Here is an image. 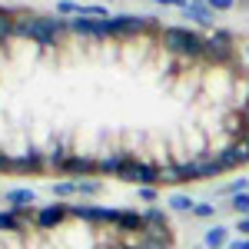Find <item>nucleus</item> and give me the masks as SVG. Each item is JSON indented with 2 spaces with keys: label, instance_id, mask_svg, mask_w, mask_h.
I'll use <instances>...</instances> for the list:
<instances>
[{
  "label": "nucleus",
  "instance_id": "nucleus-9",
  "mask_svg": "<svg viewBox=\"0 0 249 249\" xmlns=\"http://www.w3.org/2000/svg\"><path fill=\"white\" fill-rule=\"evenodd\" d=\"M203 246L206 249H226L230 246V230H226V226H213V230H206Z\"/></svg>",
  "mask_w": 249,
  "mask_h": 249
},
{
  "label": "nucleus",
  "instance_id": "nucleus-10",
  "mask_svg": "<svg viewBox=\"0 0 249 249\" xmlns=\"http://www.w3.org/2000/svg\"><path fill=\"white\" fill-rule=\"evenodd\" d=\"M183 14H186V20L199 23V27H213V10L206 7V3H190Z\"/></svg>",
  "mask_w": 249,
  "mask_h": 249
},
{
  "label": "nucleus",
  "instance_id": "nucleus-5",
  "mask_svg": "<svg viewBox=\"0 0 249 249\" xmlns=\"http://www.w3.org/2000/svg\"><path fill=\"white\" fill-rule=\"evenodd\" d=\"M67 216H70V206H67V203H53V206H40L37 216H34V223H37L40 230H53Z\"/></svg>",
  "mask_w": 249,
  "mask_h": 249
},
{
  "label": "nucleus",
  "instance_id": "nucleus-20",
  "mask_svg": "<svg viewBox=\"0 0 249 249\" xmlns=\"http://www.w3.org/2000/svg\"><path fill=\"white\" fill-rule=\"evenodd\" d=\"M193 216H199V219H213V216H216V206H213V203H196V206H193Z\"/></svg>",
  "mask_w": 249,
  "mask_h": 249
},
{
  "label": "nucleus",
  "instance_id": "nucleus-11",
  "mask_svg": "<svg viewBox=\"0 0 249 249\" xmlns=\"http://www.w3.org/2000/svg\"><path fill=\"white\" fill-rule=\"evenodd\" d=\"M70 34L87 37V40H96V20H90V17H73V20H70Z\"/></svg>",
  "mask_w": 249,
  "mask_h": 249
},
{
  "label": "nucleus",
  "instance_id": "nucleus-16",
  "mask_svg": "<svg viewBox=\"0 0 249 249\" xmlns=\"http://www.w3.org/2000/svg\"><path fill=\"white\" fill-rule=\"evenodd\" d=\"M170 206L179 213H193V206H196V199H190V196H183V193H176V196H170Z\"/></svg>",
  "mask_w": 249,
  "mask_h": 249
},
{
  "label": "nucleus",
  "instance_id": "nucleus-25",
  "mask_svg": "<svg viewBox=\"0 0 249 249\" xmlns=\"http://www.w3.org/2000/svg\"><path fill=\"white\" fill-rule=\"evenodd\" d=\"M236 143H243V146H246V153H249V130H246V133H239V136H236Z\"/></svg>",
  "mask_w": 249,
  "mask_h": 249
},
{
  "label": "nucleus",
  "instance_id": "nucleus-22",
  "mask_svg": "<svg viewBox=\"0 0 249 249\" xmlns=\"http://www.w3.org/2000/svg\"><path fill=\"white\" fill-rule=\"evenodd\" d=\"M140 199H143V203H153L156 199V186H140Z\"/></svg>",
  "mask_w": 249,
  "mask_h": 249
},
{
  "label": "nucleus",
  "instance_id": "nucleus-1",
  "mask_svg": "<svg viewBox=\"0 0 249 249\" xmlns=\"http://www.w3.org/2000/svg\"><path fill=\"white\" fill-rule=\"evenodd\" d=\"M70 34V20L53 14V17H40V14H17L14 20V37L34 40L43 50H53L60 47V40Z\"/></svg>",
  "mask_w": 249,
  "mask_h": 249
},
{
  "label": "nucleus",
  "instance_id": "nucleus-13",
  "mask_svg": "<svg viewBox=\"0 0 249 249\" xmlns=\"http://www.w3.org/2000/svg\"><path fill=\"white\" fill-rule=\"evenodd\" d=\"M14 20H17V17H14L10 10H3V7H0V47L14 37Z\"/></svg>",
  "mask_w": 249,
  "mask_h": 249
},
{
  "label": "nucleus",
  "instance_id": "nucleus-6",
  "mask_svg": "<svg viewBox=\"0 0 249 249\" xmlns=\"http://www.w3.org/2000/svg\"><path fill=\"white\" fill-rule=\"evenodd\" d=\"M130 183H136V186H156V183H163V176H160V166H153V163H136L133 176H130Z\"/></svg>",
  "mask_w": 249,
  "mask_h": 249
},
{
  "label": "nucleus",
  "instance_id": "nucleus-23",
  "mask_svg": "<svg viewBox=\"0 0 249 249\" xmlns=\"http://www.w3.org/2000/svg\"><path fill=\"white\" fill-rule=\"evenodd\" d=\"M236 232H239L243 239H249V216H239V223H236Z\"/></svg>",
  "mask_w": 249,
  "mask_h": 249
},
{
  "label": "nucleus",
  "instance_id": "nucleus-2",
  "mask_svg": "<svg viewBox=\"0 0 249 249\" xmlns=\"http://www.w3.org/2000/svg\"><path fill=\"white\" fill-rule=\"evenodd\" d=\"M160 47L170 57L196 63V60H203V53H206V37H199L190 27H163L160 30Z\"/></svg>",
  "mask_w": 249,
  "mask_h": 249
},
{
  "label": "nucleus",
  "instance_id": "nucleus-19",
  "mask_svg": "<svg viewBox=\"0 0 249 249\" xmlns=\"http://www.w3.org/2000/svg\"><path fill=\"white\" fill-rule=\"evenodd\" d=\"M77 193L80 196H93V193H100V183L96 179H77Z\"/></svg>",
  "mask_w": 249,
  "mask_h": 249
},
{
  "label": "nucleus",
  "instance_id": "nucleus-26",
  "mask_svg": "<svg viewBox=\"0 0 249 249\" xmlns=\"http://www.w3.org/2000/svg\"><path fill=\"white\" fill-rule=\"evenodd\" d=\"M190 3H193V0H173V7H179V10H186Z\"/></svg>",
  "mask_w": 249,
  "mask_h": 249
},
{
  "label": "nucleus",
  "instance_id": "nucleus-12",
  "mask_svg": "<svg viewBox=\"0 0 249 249\" xmlns=\"http://www.w3.org/2000/svg\"><path fill=\"white\" fill-rule=\"evenodd\" d=\"M0 232H23V219L14 210L0 213Z\"/></svg>",
  "mask_w": 249,
  "mask_h": 249
},
{
  "label": "nucleus",
  "instance_id": "nucleus-4",
  "mask_svg": "<svg viewBox=\"0 0 249 249\" xmlns=\"http://www.w3.org/2000/svg\"><path fill=\"white\" fill-rule=\"evenodd\" d=\"M60 173H63V176H93V173H100V166H96L93 156L70 153V156H67V163L60 166Z\"/></svg>",
  "mask_w": 249,
  "mask_h": 249
},
{
  "label": "nucleus",
  "instance_id": "nucleus-27",
  "mask_svg": "<svg viewBox=\"0 0 249 249\" xmlns=\"http://www.w3.org/2000/svg\"><path fill=\"white\" fill-rule=\"evenodd\" d=\"M153 3H163V7H166V3H173V0H153Z\"/></svg>",
  "mask_w": 249,
  "mask_h": 249
},
{
  "label": "nucleus",
  "instance_id": "nucleus-3",
  "mask_svg": "<svg viewBox=\"0 0 249 249\" xmlns=\"http://www.w3.org/2000/svg\"><path fill=\"white\" fill-rule=\"evenodd\" d=\"M203 63H210V67H236L239 63V50H236V40L230 30H213L206 37Z\"/></svg>",
  "mask_w": 249,
  "mask_h": 249
},
{
  "label": "nucleus",
  "instance_id": "nucleus-8",
  "mask_svg": "<svg viewBox=\"0 0 249 249\" xmlns=\"http://www.w3.org/2000/svg\"><path fill=\"white\" fill-rule=\"evenodd\" d=\"M3 199L10 203V210H23V206H34L37 203V193L34 190H7Z\"/></svg>",
  "mask_w": 249,
  "mask_h": 249
},
{
  "label": "nucleus",
  "instance_id": "nucleus-7",
  "mask_svg": "<svg viewBox=\"0 0 249 249\" xmlns=\"http://www.w3.org/2000/svg\"><path fill=\"white\" fill-rule=\"evenodd\" d=\"M143 230H146V219H143V213H136V210H120L116 232H143Z\"/></svg>",
  "mask_w": 249,
  "mask_h": 249
},
{
  "label": "nucleus",
  "instance_id": "nucleus-17",
  "mask_svg": "<svg viewBox=\"0 0 249 249\" xmlns=\"http://www.w3.org/2000/svg\"><path fill=\"white\" fill-rule=\"evenodd\" d=\"M230 206L239 216H249V193H236V196H230Z\"/></svg>",
  "mask_w": 249,
  "mask_h": 249
},
{
  "label": "nucleus",
  "instance_id": "nucleus-24",
  "mask_svg": "<svg viewBox=\"0 0 249 249\" xmlns=\"http://www.w3.org/2000/svg\"><path fill=\"white\" fill-rule=\"evenodd\" d=\"M226 249H249V239H236V243H230Z\"/></svg>",
  "mask_w": 249,
  "mask_h": 249
},
{
  "label": "nucleus",
  "instance_id": "nucleus-18",
  "mask_svg": "<svg viewBox=\"0 0 249 249\" xmlns=\"http://www.w3.org/2000/svg\"><path fill=\"white\" fill-rule=\"evenodd\" d=\"M80 7H83V3H73V0H60V3H57V14H60V17H80Z\"/></svg>",
  "mask_w": 249,
  "mask_h": 249
},
{
  "label": "nucleus",
  "instance_id": "nucleus-15",
  "mask_svg": "<svg viewBox=\"0 0 249 249\" xmlns=\"http://www.w3.org/2000/svg\"><path fill=\"white\" fill-rule=\"evenodd\" d=\"M143 219H146V226H170V219H166V213L150 206V210H143Z\"/></svg>",
  "mask_w": 249,
  "mask_h": 249
},
{
  "label": "nucleus",
  "instance_id": "nucleus-14",
  "mask_svg": "<svg viewBox=\"0 0 249 249\" xmlns=\"http://www.w3.org/2000/svg\"><path fill=\"white\" fill-rule=\"evenodd\" d=\"M50 193H53V196H60V199L77 196V179H60V183H53V186H50Z\"/></svg>",
  "mask_w": 249,
  "mask_h": 249
},
{
  "label": "nucleus",
  "instance_id": "nucleus-21",
  "mask_svg": "<svg viewBox=\"0 0 249 249\" xmlns=\"http://www.w3.org/2000/svg\"><path fill=\"white\" fill-rule=\"evenodd\" d=\"M206 7H210L213 14H216V10L223 14V10H232V7H236V0H206Z\"/></svg>",
  "mask_w": 249,
  "mask_h": 249
}]
</instances>
